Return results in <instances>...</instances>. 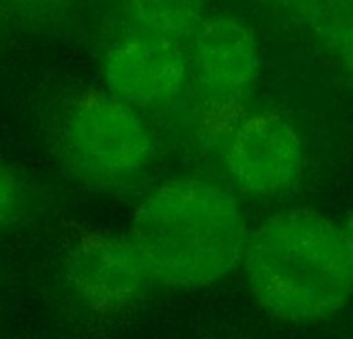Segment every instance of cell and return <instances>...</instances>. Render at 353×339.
Returning <instances> with one entry per match:
<instances>
[{"label": "cell", "mask_w": 353, "mask_h": 339, "mask_svg": "<svg viewBox=\"0 0 353 339\" xmlns=\"http://www.w3.org/2000/svg\"><path fill=\"white\" fill-rule=\"evenodd\" d=\"M350 339H353V338H350Z\"/></svg>", "instance_id": "14"}, {"label": "cell", "mask_w": 353, "mask_h": 339, "mask_svg": "<svg viewBox=\"0 0 353 339\" xmlns=\"http://www.w3.org/2000/svg\"><path fill=\"white\" fill-rule=\"evenodd\" d=\"M281 4L315 32L353 19V0H279Z\"/></svg>", "instance_id": "9"}, {"label": "cell", "mask_w": 353, "mask_h": 339, "mask_svg": "<svg viewBox=\"0 0 353 339\" xmlns=\"http://www.w3.org/2000/svg\"><path fill=\"white\" fill-rule=\"evenodd\" d=\"M219 147L230 187L251 199L281 198L303 175V141L294 125L274 111L237 114Z\"/></svg>", "instance_id": "5"}, {"label": "cell", "mask_w": 353, "mask_h": 339, "mask_svg": "<svg viewBox=\"0 0 353 339\" xmlns=\"http://www.w3.org/2000/svg\"><path fill=\"white\" fill-rule=\"evenodd\" d=\"M317 33L327 52L353 81V19L329 25Z\"/></svg>", "instance_id": "11"}, {"label": "cell", "mask_w": 353, "mask_h": 339, "mask_svg": "<svg viewBox=\"0 0 353 339\" xmlns=\"http://www.w3.org/2000/svg\"><path fill=\"white\" fill-rule=\"evenodd\" d=\"M103 83L142 113L166 110L191 90L188 45L135 30L104 52Z\"/></svg>", "instance_id": "7"}, {"label": "cell", "mask_w": 353, "mask_h": 339, "mask_svg": "<svg viewBox=\"0 0 353 339\" xmlns=\"http://www.w3.org/2000/svg\"><path fill=\"white\" fill-rule=\"evenodd\" d=\"M241 267L258 307L286 324L329 320L353 294L339 222L307 206L267 216L250 232Z\"/></svg>", "instance_id": "2"}, {"label": "cell", "mask_w": 353, "mask_h": 339, "mask_svg": "<svg viewBox=\"0 0 353 339\" xmlns=\"http://www.w3.org/2000/svg\"><path fill=\"white\" fill-rule=\"evenodd\" d=\"M26 189L11 165L0 159V232L8 230L23 216Z\"/></svg>", "instance_id": "10"}, {"label": "cell", "mask_w": 353, "mask_h": 339, "mask_svg": "<svg viewBox=\"0 0 353 339\" xmlns=\"http://www.w3.org/2000/svg\"><path fill=\"white\" fill-rule=\"evenodd\" d=\"M339 227H341L343 244H345L350 272H352V277H353V212H350L348 216H346L343 222H339Z\"/></svg>", "instance_id": "12"}, {"label": "cell", "mask_w": 353, "mask_h": 339, "mask_svg": "<svg viewBox=\"0 0 353 339\" xmlns=\"http://www.w3.org/2000/svg\"><path fill=\"white\" fill-rule=\"evenodd\" d=\"M277 2H279V0H277Z\"/></svg>", "instance_id": "15"}, {"label": "cell", "mask_w": 353, "mask_h": 339, "mask_svg": "<svg viewBox=\"0 0 353 339\" xmlns=\"http://www.w3.org/2000/svg\"><path fill=\"white\" fill-rule=\"evenodd\" d=\"M191 90L223 130L251 99L261 76V49L253 30L234 16H213L189 39ZM216 132V128H215Z\"/></svg>", "instance_id": "4"}, {"label": "cell", "mask_w": 353, "mask_h": 339, "mask_svg": "<svg viewBox=\"0 0 353 339\" xmlns=\"http://www.w3.org/2000/svg\"><path fill=\"white\" fill-rule=\"evenodd\" d=\"M63 272L73 296L99 315L128 310L154 284L130 236L103 229L83 230L71 240Z\"/></svg>", "instance_id": "6"}, {"label": "cell", "mask_w": 353, "mask_h": 339, "mask_svg": "<svg viewBox=\"0 0 353 339\" xmlns=\"http://www.w3.org/2000/svg\"><path fill=\"white\" fill-rule=\"evenodd\" d=\"M128 236L154 282L203 289L241 267L250 229L232 187L192 175L152 187L135 208Z\"/></svg>", "instance_id": "1"}, {"label": "cell", "mask_w": 353, "mask_h": 339, "mask_svg": "<svg viewBox=\"0 0 353 339\" xmlns=\"http://www.w3.org/2000/svg\"><path fill=\"white\" fill-rule=\"evenodd\" d=\"M21 2H26V4H49L54 0H21Z\"/></svg>", "instance_id": "13"}, {"label": "cell", "mask_w": 353, "mask_h": 339, "mask_svg": "<svg viewBox=\"0 0 353 339\" xmlns=\"http://www.w3.org/2000/svg\"><path fill=\"white\" fill-rule=\"evenodd\" d=\"M208 0H128L137 32L188 43L208 16Z\"/></svg>", "instance_id": "8"}, {"label": "cell", "mask_w": 353, "mask_h": 339, "mask_svg": "<svg viewBox=\"0 0 353 339\" xmlns=\"http://www.w3.org/2000/svg\"><path fill=\"white\" fill-rule=\"evenodd\" d=\"M54 147L73 178L99 191L137 184L156 158L145 113L106 89H88L66 101L54 128Z\"/></svg>", "instance_id": "3"}]
</instances>
